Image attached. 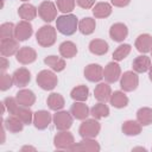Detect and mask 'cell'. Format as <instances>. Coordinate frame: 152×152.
I'll return each instance as SVG.
<instances>
[{
  "label": "cell",
  "instance_id": "1",
  "mask_svg": "<svg viewBox=\"0 0 152 152\" xmlns=\"http://www.w3.org/2000/svg\"><path fill=\"white\" fill-rule=\"evenodd\" d=\"M56 27L57 31L64 36H71L78 30V19L76 15L68 13L57 17L56 19Z\"/></svg>",
  "mask_w": 152,
  "mask_h": 152
},
{
  "label": "cell",
  "instance_id": "2",
  "mask_svg": "<svg viewBox=\"0 0 152 152\" xmlns=\"http://www.w3.org/2000/svg\"><path fill=\"white\" fill-rule=\"evenodd\" d=\"M56 38H57V33H56V28H53L50 25H44L42 26L37 33H36V39L37 43L42 46V48H50L56 43Z\"/></svg>",
  "mask_w": 152,
  "mask_h": 152
},
{
  "label": "cell",
  "instance_id": "3",
  "mask_svg": "<svg viewBox=\"0 0 152 152\" xmlns=\"http://www.w3.org/2000/svg\"><path fill=\"white\" fill-rule=\"evenodd\" d=\"M101 129V125L97 121V119L93 118V119H86L80 128H78V133L82 138H96L100 133Z\"/></svg>",
  "mask_w": 152,
  "mask_h": 152
},
{
  "label": "cell",
  "instance_id": "4",
  "mask_svg": "<svg viewBox=\"0 0 152 152\" xmlns=\"http://www.w3.org/2000/svg\"><path fill=\"white\" fill-rule=\"evenodd\" d=\"M37 84L43 89V90H52L57 83H58V78L56 76V74L51 70H42L38 72L37 75Z\"/></svg>",
  "mask_w": 152,
  "mask_h": 152
},
{
  "label": "cell",
  "instance_id": "5",
  "mask_svg": "<svg viewBox=\"0 0 152 152\" xmlns=\"http://www.w3.org/2000/svg\"><path fill=\"white\" fill-rule=\"evenodd\" d=\"M55 127L58 131H68L72 126V120L74 116L71 115L70 112L66 110H57L56 114L52 118Z\"/></svg>",
  "mask_w": 152,
  "mask_h": 152
},
{
  "label": "cell",
  "instance_id": "6",
  "mask_svg": "<svg viewBox=\"0 0 152 152\" xmlns=\"http://www.w3.org/2000/svg\"><path fill=\"white\" fill-rule=\"evenodd\" d=\"M75 144L74 135L68 131H59L53 138V145L57 150H70V147Z\"/></svg>",
  "mask_w": 152,
  "mask_h": 152
},
{
  "label": "cell",
  "instance_id": "7",
  "mask_svg": "<svg viewBox=\"0 0 152 152\" xmlns=\"http://www.w3.org/2000/svg\"><path fill=\"white\" fill-rule=\"evenodd\" d=\"M38 14L45 23H51L57 18V8L51 1H43L38 6Z\"/></svg>",
  "mask_w": 152,
  "mask_h": 152
},
{
  "label": "cell",
  "instance_id": "8",
  "mask_svg": "<svg viewBox=\"0 0 152 152\" xmlns=\"http://www.w3.org/2000/svg\"><path fill=\"white\" fill-rule=\"evenodd\" d=\"M139 77L135 71H126L120 77V87L124 91H133L138 88Z\"/></svg>",
  "mask_w": 152,
  "mask_h": 152
},
{
  "label": "cell",
  "instance_id": "9",
  "mask_svg": "<svg viewBox=\"0 0 152 152\" xmlns=\"http://www.w3.org/2000/svg\"><path fill=\"white\" fill-rule=\"evenodd\" d=\"M100 145L94 138H83L80 142H75L69 151H86V152H99Z\"/></svg>",
  "mask_w": 152,
  "mask_h": 152
},
{
  "label": "cell",
  "instance_id": "10",
  "mask_svg": "<svg viewBox=\"0 0 152 152\" xmlns=\"http://www.w3.org/2000/svg\"><path fill=\"white\" fill-rule=\"evenodd\" d=\"M33 33V27L30 24V21L26 20H21L15 25L14 28V38L18 39L19 42H24L27 40Z\"/></svg>",
  "mask_w": 152,
  "mask_h": 152
},
{
  "label": "cell",
  "instance_id": "11",
  "mask_svg": "<svg viewBox=\"0 0 152 152\" xmlns=\"http://www.w3.org/2000/svg\"><path fill=\"white\" fill-rule=\"evenodd\" d=\"M19 51V40L13 38H6L0 40V52L5 57H10L17 55Z\"/></svg>",
  "mask_w": 152,
  "mask_h": 152
},
{
  "label": "cell",
  "instance_id": "12",
  "mask_svg": "<svg viewBox=\"0 0 152 152\" xmlns=\"http://www.w3.org/2000/svg\"><path fill=\"white\" fill-rule=\"evenodd\" d=\"M103 77L107 83H114L121 77V69L116 62H109L103 69Z\"/></svg>",
  "mask_w": 152,
  "mask_h": 152
},
{
  "label": "cell",
  "instance_id": "13",
  "mask_svg": "<svg viewBox=\"0 0 152 152\" xmlns=\"http://www.w3.org/2000/svg\"><path fill=\"white\" fill-rule=\"evenodd\" d=\"M15 58L21 64H31L37 59V52L30 46H23L17 52Z\"/></svg>",
  "mask_w": 152,
  "mask_h": 152
},
{
  "label": "cell",
  "instance_id": "14",
  "mask_svg": "<svg viewBox=\"0 0 152 152\" xmlns=\"http://www.w3.org/2000/svg\"><path fill=\"white\" fill-rule=\"evenodd\" d=\"M84 77L90 82H100L103 78V68L100 64H88L84 68Z\"/></svg>",
  "mask_w": 152,
  "mask_h": 152
},
{
  "label": "cell",
  "instance_id": "15",
  "mask_svg": "<svg viewBox=\"0 0 152 152\" xmlns=\"http://www.w3.org/2000/svg\"><path fill=\"white\" fill-rule=\"evenodd\" d=\"M128 28L124 23H115L109 28V36L114 42H124L127 38Z\"/></svg>",
  "mask_w": 152,
  "mask_h": 152
},
{
  "label": "cell",
  "instance_id": "16",
  "mask_svg": "<svg viewBox=\"0 0 152 152\" xmlns=\"http://www.w3.org/2000/svg\"><path fill=\"white\" fill-rule=\"evenodd\" d=\"M51 120V114L48 110H37L33 113V125L38 129H45L50 125Z\"/></svg>",
  "mask_w": 152,
  "mask_h": 152
},
{
  "label": "cell",
  "instance_id": "17",
  "mask_svg": "<svg viewBox=\"0 0 152 152\" xmlns=\"http://www.w3.org/2000/svg\"><path fill=\"white\" fill-rule=\"evenodd\" d=\"M13 82L14 86L23 88L26 87L31 81V72L26 68H19L13 72Z\"/></svg>",
  "mask_w": 152,
  "mask_h": 152
},
{
  "label": "cell",
  "instance_id": "18",
  "mask_svg": "<svg viewBox=\"0 0 152 152\" xmlns=\"http://www.w3.org/2000/svg\"><path fill=\"white\" fill-rule=\"evenodd\" d=\"M70 113L77 120H86L87 116L90 114V109L86 103L81 101H75L70 107Z\"/></svg>",
  "mask_w": 152,
  "mask_h": 152
},
{
  "label": "cell",
  "instance_id": "19",
  "mask_svg": "<svg viewBox=\"0 0 152 152\" xmlns=\"http://www.w3.org/2000/svg\"><path fill=\"white\" fill-rule=\"evenodd\" d=\"M112 95V88L108 83H99L94 89V96L99 102H107L109 101Z\"/></svg>",
  "mask_w": 152,
  "mask_h": 152
},
{
  "label": "cell",
  "instance_id": "20",
  "mask_svg": "<svg viewBox=\"0 0 152 152\" xmlns=\"http://www.w3.org/2000/svg\"><path fill=\"white\" fill-rule=\"evenodd\" d=\"M15 99L19 104L25 107H31L36 102V95L30 89H21L15 94Z\"/></svg>",
  "mask_w": 152,
  "mask_h": 152
},
{
  "label": "cell",
  "instance_id": "21",
  "mask_svg": "<svg viewBox=\"0 0 152 152\" xmlns=\"http://www.w3.org/2000/svg\"><path fill=\"white\" fill-rule=\"evenodd\" d=\"M135 48L139 52L141 53H147L151 51L152 49V36L148 33H142L140 36H138V38L135 39Z\"/></svg>",
  "mask_w": 152,
  "mask_h": 152
},
{
  "label": "cell",
  "instance_id": "22",
  "mask_svg": "<svg viewBox=\"0 0 152 152\" xmlns=\"http://www.w3.org/2000/svg\"><path fill=\"white\" fill-rule=\"evenodd\" d=\"M4 127L11 133H19L24 128V122L17 115H10L4 121Z\"/></svg>",
  "mask_w": 152,
  "mask_h": 152
},
{
  "label": "cell",
  "instance_id": "23",
  "mask_svg": "<svg viewBox=\"0 0 152 152\" xmlns=\"http://www.w3.org/2000/svg\"><path fill=\"white\" fill-rule=\"evenodd\" d=\"M132 66H133V70L137 74L146 72L151 66V59H150V57H147L145 55L138 56V57L134 58V61L132 63Z\"/></svg>",
  "mask_w": 152,
  "mask_h": 152
},
{
  "label": "cell",
  "instance_id": "24",
  "mask_svg": "<svg viewBox=\"0 0 152 152\" xmlns=\"http://www.w3.org/2000/svg\"><path fill=\"white\" fill-rule=\"evenodd\" d=\"M37 12L38 10L31 5V4H23L19 8H18V14L23 20L26 21H31L37 17Z\"/></svg>",
  "mask_w": 152,
  "mask_h": 152
},
{
  "label": "cell",
  "instance_id": "25",
  "mask_svg": "<svg viewBox=\"0 0 152 152\" xmlns=\"http://www.w3.org/2000/svg\"><path fill=\"white\" fill-rule=\"evenodd\" d=\"M108 49H109L108 43L103 39H93L89 43V51L96 56H102V55L107 53Z\"/></svg>",
  "mask_w": 152,
  "mask_h": 152
},
{
  "label": "cell",
  "instance_id": "26",
  "mask_svg": "<svg viewBox=\"0 0 152 152\" xmlns=\"http://www.w3.org/2000/svg\"><path fill=\"white\" fill-rule=\"evenodd\" d=\"M109 102L115 108H125L128 104V97L125 95L124 91L116 90V91L112 93L110 99H109Z\"/></svg>",
  "mask_w": 152,
  "mask_h": 152
},
{
  "label": "cell",
  "instance_id": "27",
  "mask_svg": "<svg viewBox=\"0 0 152 152\" xmlns=\"http://www.w3.org/2000/svg\"><path fill=\"white\" fill-rule=\"evenodd\" d=\"M46 103H48V106H49L50 109L57 112V110H61V109L64 107L65 101H64V97H63L61 94H58V93H52V94H50V95L48 96Z\"/></svg>",
  "mask_w": 152,
  "mask_h": 152
},
{
  "label": "cell",
  "instance_id": "28",
  "mask_svg": "<svg viewBox=\"0 0 152 152\" xmlns=\"http://www.w3.org/2000/svg\"><path fill=\"white\" fill-rule=\"evenodd\" d=\"M13 115H17L24 122V125L33 124V113L30 109V107H25V106L19 104L18 108L15 109V113Z\"/></svg>",
  "mask_w": 152,
  "mask_h": 152
},
{
  "label": "cell",
  "instance_id": "29",
  "mask_svg": "<svg viewBox=\"0 0 152 152\" xmlns=\"http://www.w3.org/2000/svg\"><path fill=\"white\" fill-rule=\"evenodd\" d=\"M93 14L95 18H107L112 14V6L108 2H97L93 7Z\"/></svg>",
  "mask_w": 152,
  "mask_h": 152
},
{
  "label": "cell",
  "instance_id": "30",
  "mask_svg": "<svg viewBox=\"0 0 152 152\" xmlns=\"http://www.w3.org/2000/svg\"><path fill=\"white\" fill-rule=\"evenodd\" d=\"M59 53L64 58H72L77 53V46L70 40H65L59 45Z\"/></svg>",
  "mask_w": 152,
  "mask_h": 152
},
{
  "label": "cell",
  "instance_id": "31",
  "mask_svg": "<svg viewBox=\"0 0 152 152\" xmlns=\"http://www.w3.org/2000/svg\"><path fill=\"white\" fill-rule=\"evenodd\" d=\"M122 132L126 134V135H129V137H134V135H138L140 134L141 132V125L134 120H127L122 124Z\"/></svg>",
  "mask_w": 152,
  "mask_h": 152
},
{
  "label": "cell",
  "instance_id": "32",
  "mask_svg": "<svg viewBox=\"0 0 152 152\" xmlns=\"http://www.w3.org/2000/svg\"><path fill=\"white\" fill-rule=\"evenodd\" d=\"M95 27H96V23H95V19L90 18V17H87V18H83L78 21V30L82 34H91L94 31H95Z\"/></svg>",
  "mask_w": 152,
  "mask_h": 152
},
{
  "label": "cell",
  "instance_id": "33",
  "mask_svg": "<svg viewBox=\"0 0 152 152\" xmlns=\"http://www.w3.org/2000/svg\"><path fill=\"white\" fill-rule=\"evenodd\" d=\"M44 63L48 65V66H50L53 71H57V72H59V71H63L64 69H65V61L63 59V58H59V57H57V56H48V57H45L44 58Z\"/></svg>",
  "mask_w": 152,
  "mask_h": 152
},
{
  "label": "cell",
  "instance_id": "34",
  "mask_svg": "<svg viewBox=\"0 0 152 152\" xmlns=\"http://www.w3.org/2000/svg\"><path fill=\"white\" fill-rule=\"evenodd\" d=\"M137 120L141 126H148L152 124V109L148 107L139 108L137 112Z\"/></svg>",
  "mask_w": 152,
  "mask_h": 152
},
{
  "label": "cell",
  "instance_id": "35",
  "mask_svg": "<svg viewBox=\"0 0 152 152\" xmlns=\"http://www.w3.org/2000/svg\"><path fill=\"white\" fill-rule=\"evenodd\" d=\"M90 115L97 120L102 118H107L109 115V108L107 104H104V102H99L90 108Z\"/></svg>",
  "mask_w": 152,
  "mask_h": 152
},
{
  "label": "cell",
  "instance_id": "36",
  "mask_svg": "<svg viewBox=\"0 0 152 152\" xmlns=\"http://www.w3.org/2000/svg\"><path fill=\"white\" fill-rule=\"evenodd\" d=\"M88 95H89V89L87 86H83V84L75 87L70 93V96L72 100L81 101V102H84L88 99Z\"/></svg>",
  "mask_w": 152,
  "mask_h": 152
},
{
  "label": "cell",
  "instance_id": "37",
  "mask_svg": "<svg viewBox=\"0 0 152 152\" xmlns=\"http://www.w3.org/2000/svg\"><path fill=\"white\" fill-rule=\"evenodd\" d=\"M131 45L129 44H121L116 48V50L113 52V59L116 62L124 61L131 52Z\"/></svg>",
  "mask_w": 152,
  "mask_h": 152
},
{
  "label": "cell",
  "instance_id": "38",
  "mask_svg": "<svg viewBox=\"0 0 152 152\" xmlns=\"http://www.w3.org/2000/svg\"><path fill=\"white\" fill-rule=\"evenodd\" d=\"M14 24L13 23H4L0 26V38L6 39V38H13L14 37Z\"/></svg>",
  "mask_w": 152,
  "mask_h": 152
},
{
  "label": "cell",
  "instance_id": "39",
  "mask_svg": "<svg viewBox=\"0 0 152 152\" xmlns=\"http://www.w3.org/2000/svg\"><path fill=\"white\" fill-rule=\"evenodd\" d=\"M56 5H57L58 11L68 14L75 8V0H57Z\"/></svg>",
  "mask_w": 152,
  "mask_h": 152
},
{
  "label": "cell",
  "instance_id": "40",
  "mask_svg": "<svg viewBox=\"0 0 152 152\" xmlns=\"http://www.w3.org/2000/svg\"><path fill=\"white\" fill-rule=\"evenodd\" d=\"M13 84H14V82H13V76L10 75V74L2 72L1 78H0V89H1L2 91L8 90Z\"/></svg>",
  "mask_w": 152,
  "mask_h": 152
},
{
  "label": "cell",
  "instance_id": "41",
  "mask_svg": "<svg viewBox=\"0 0 152 152\" xmlns=\"http://www.w3.org/2000/svg\"><path fill=\"white\" fill-rule=\"evenodd\" d=\"M2 104L5 106V108H7L8 113H10V114H12V115L15 113V109H17V108H18V106H19V103H18L17 99H15V97H11V96L6 97V99L4 100V102H2Z\"/></svg>",
  "mask_w": 152,
  "mask_h": 152
},
{
  "label": "cell",
  "instance_id": "42",
  "mask_svg": "<svg viewBox=\"0 0 152 152\" xmlns=\"http://www.w3.org/2000/svg\"><path fill=\"white\" fill-rule=\"evenodd\" d=\"M76 2H77V5H78L80 7L86 8V10L91 8V7H94V5H95V0H76Z\"/></svg>",
  "mask_w": 152,
  "mask_h": 152
},
{
  "label": "cell",
  "instance_id": "43",
  "mask_svg": "<svg viewBox=\"0 0 152 152\" xmlns=\"http://www.w3.org/2000/svg\"><path fill=\"white\" fill-rule=\"evenodd\" d=\"M110 1L112 5H114L115 7H125L131 2V0H110Z\"/></svg>",
  "mask_w": 152,
  "mask_h": 152
},
{
  "label": "cell",
  "instance_id": "44",
  "mask_svg": "<svg viewBox=\"0 0 152 152\" xmlns=\"http://www.w3.org/2000/svg\"><path fill=\"white\" fill-rule=\"evenodd\" d=\"M8 65H10V64H8V61L6 59L5 56H2V57H1V65H0V66H1V71L4 72V71L8 68Z\"/></svg>",
  "mask_w": 152,
  "mask_h": 152
},
{
  "label": "cell",
  "instance_id": "45",
  "mask_svg": "<svg viewBox=\"0 0 152 152\" xmlns=\"http://www.w3.org/2000/svg\"><path fill=\"white\" fill-rule=\"evenodd\" d=\"M21 151H36V148L31 147V146H24V147H21Z\"/></svg>",
  "mask_w": 152,
  "mask_h": 152
},
{
  "label": "cell",
  "instance_id": "46",
  "mask_svg": "<svg viewBox=\"0 0 152 152\" xmlns=\"http://www.w3.org/2000/svg\"><path fill=\"white\" fill-rule=\"evenodd\" d=\"M148 77H150V80H151V82H152V64H151V66H150V69H148Z\"/></svg>",
  "mask_w": 152,
  "mask_h": 152
},
{
  "label": "cell",
  "instance_id": "47",
  "mask_svg": "<svg viewBox=\"0 0 152 152\" xmlns=\"http://www.w3.org/2000/svg\"><path fill=\"white\" fill-rule=\"evenodd\" d=\"M137 150H140V151H146V148H144V147H134V148H133V151H137Z\"/></svg>",
  "mask_w": 152,
  "mask_h": 152
},
{
  "label": "cell",
  "instance_id": "48",
  "mask_svg": "<svg viewBox=\"0 0 152 152\" xmlns=\"http://www.w3.org/2000/svg\"><path fill=\"white\" fill-rule=\"evenodd\" d=\"M20 1H24V2H26V1H28V0H20Z\"/></svg>",
  "mask_w": 152,
  "mask_h": 152
},
{
  "label": "cell",
  "instance_id": "49",
  "mask_svg": "<svg viewBox=\"0 0 152 152\" xmlns=\"http://www.w3.org/2000/svg\"><path fill=\"white\" fill-rule=\"evenodd\" d=\"M151 53H152V49H151Z\"/></svg>",
  "mask_w": 152,
  "mask_h": 152
}]
</instances>
